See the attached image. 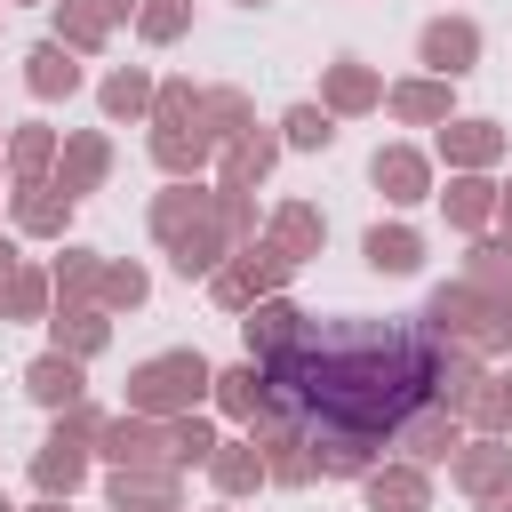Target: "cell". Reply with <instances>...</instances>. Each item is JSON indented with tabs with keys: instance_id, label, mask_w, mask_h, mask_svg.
I'll return each mask as SVG.
<instances>
[{
	"instance_id": "d6986e66",
	"label": "cell",
	"mask_w": 512,
	"mask_h": 512,
	"mask_svg": "<svg viewBox=\"0 0 512 512\" xmlns=\"http://www.w3.org/2000/svg\"><path fill=\"white\" fill-rule=\"evenodd\" d=\"M496 472H504V456H496V440H472V448L456 456V480H464L472 496H488V488H496Z\"/></svg>"
},
{
	"instance_id": "ac0fdd59",
	"label": "cell",
	"mask_w": 512,
	"mask_h": 512,
	"mask_svg": "<svg viewBox=\"0 0 512 512\" xmlns=\"http://www.w3.org/2000/svg\"><path fill=\"white\" fill-rule=\"evenodd\" d=\"M208 464H216V488H224V496H240V488L264 480V456H256V448H224V456H208Z\"/></svg>"
},
{
	"instance_id": "7c38bea8",
	"label": "cell",
	"mask_w": 512,
	"mask_h": 512,
	"mask_svg": "<svg viewBox=\"0 0 512 512\" xmlns=\"http://www.w3.org/2000/svg\"><path fill=\"white\" fill-rule=\"evenodd\" d=\"M24 80H32V96H72V88H80V64H72L64 40H48V48H32Z\"/></svg>"
},
{
	"instance_id": "f6af8a7d",
	"label": "cell",
	"mask_w": 512,
	"mask_h": 512,
	"mask_svg": "<svg viewBox=\"0 0 512 512\" xmlns=\"http://www.w3.org/2000/svg\"><path fill=\"white\" fill-rule=\"evenodd\" d=\"M0 512H8V496H0Z\"/></svg>"
},
{
	"instance_id": "836d02e7",
	"label": "cell",
	"mask_w": 512,
	"mask_h": 512,
	"mask_svg": "<svg viewBox=\"0 0 512 512\" xmlns=\"http://www.w3.org/2000/svg\"><path fill=\"white\" fill-rule=\"evenodd\" d=\"M208 120H216V136H240L248 104H240V96H208Z\"/></svg>"
},
{
	"instance_id": "5b68a950",
	"label": "cell",
	"mask_w": 512,
	"mask_h": 512,
	"mask_svg": "<svg viewBox=\"0 0 512 512\" xmlns=\"http://www.w3.org/2000/svg\"><path fill=\"white\" fill-rule=\"evenodd\" d=\"M24 392H32V400H48V408H72L88 384H80V360H72V352H48V360H32V368H24Z\"/></svg>"
},
{
	"instance_id": "ba28073f",
	"label": "cell",
	"mask_w": 512,
	"mask_h": 512,
	"mask_svg": "<svg viewBox=\"0 0 512 512\" xmlns=\"http://www.w3.org/2000/svg\"><path fill=\"white\" fill-rule=\"evenodd\" d=\"M472 56H480L472 24H424V64L432 72H472Z\"/></svg>"
},
{
	"instance_id": "b9f144b4",
	"label": "cell",
	"mask_w": 512,
	"mask_h": 512,
	"mask_svg": "<svg viewBox=\"0 0 512 512\" xmlns=\"http://www.w3.org/2000/svg\"><path fill=\"white\" fill-rule=\"evenodd\" d=\"M0 272H8V248H0Z\"/></svg>"
},
{
	"instance_id": "3957f363",
	"label": "cell",
	"mask_w": 512,
	"mask_h": 512,
	"mask_svg": "<svg viewBox=\"0 0 512 512\" xmlns=\"http://www.w3.org/2000/svg\"><path fill=\"white\" fill-rule=\"evenodd\" d=\"M288 264H296L288 248H240V264H224V272H216V296H224V304H256Z\"/></svg>"
},
{
	"instance_id": "8fae6325",
	"label": "cell",
	"mask_w": 512,
	"mask_h": 512,
	"mask_svg": "<svg viewBox=\"0 0 512 512\" xmlns=\"http://www.w3.org/2000/svg\"><path fill=\"white\" fill-rule=\"evenodd\" d=\"M112 504H120V512H168V504H176V488H168V472L120 464V480H112Z\"/></svg>"
},
{
	"instance_id": "6da1fadb",
	"label": "cell",
	"mask_w": 512,
	"mask_h": 512,
	"mask_svg": "<svg viewBox=\"0 0 512 512\" xmlns=\"http://www.w3.org/2000/svg\"><path fill=\"white\" fill-rule=\"evenodd\" d=\"M264 376H272V416L312 424V432L384 440L432 400L440 352L408 328H384V320H328L296 352L264 360Z\"/></svg>"
},
{
	"instance_id": "7bdbcfd3",
	"label": "cell",
	"mask_w": 512,
	"mask_h": 512,
	"mask_svg": "<svg viewBox=\"0 0 512 512\" xmlns=\"http://www.w3.org/2000/svg\"><path fill=\"white\" fill-rule=\"evenodd\" d=\"M240 8H264V0H240Z\"/></svg>"
},
{
	"instance_id": "74e56055",
	"label": "cell",
	"mask_w": 512,
	"mask_h": 512,
	"mask_svg": "<svg viewBox=\"0 0 512 512\" xmlns=\"http://www.w3.org/2000/svg\"><path fill=\"white\" fill-rule=\"evenodd\" d=\"M96 8H104V16H128V0H96Z\"/></svg>"
},
{
	"instance_id": "ffe728a7",
	"label": "cell",
	"mask_w": 512,
	"mask_h": 512,
	"mask_svg": "<svg viewBox=\"0 0 512 512\" xmlns=\"http://www.w3.org/2000/svg\"><path fill=\"white\" fill-rule=\"evenodd\" d=\"M328 104H336V112H360V104H376V80H368L360 64H336V72H328Z\"/></svg>"
},
{
	"instance_id": "8992f818",
	"label": "cell",
	"mask_w": 512,
	"mask_h": 512,
	"mask_svg": "<svg viewBox=\"0 0 512 512\" xmlns=\"http://www.w3.org/2000/svg\"><path fill=\"white\" fill-rule=\"evenodd\" d=\"M400 448H408L416 464H440V456L456 448V416H448V400H440V408H416V416L400 424Z\"/></svg>"
},
{
	"instance_id": "7a4b0ae2",
	"label": "cell",
	"mask_w": 512,
	"mask_h": 512,
	"mask_svg": "<svg viewBox=\"0 0 512 512\" xmlns=\"http://www.w3.org/2000/svg\"><path fill=\"white\" fill-rule=\"evenodd\" d=\"M208 384H216V376H208L200 352H160V360H144V368L128 376V400H136L144 416H160V408H192Z\"/></svg>"
},
{
	"instance_id": "7402d4cb",
	"label": "cell",
	"mask_w": 512,
	"mask_h": 512,
	"mask_svg": "<svg viewBox=\"0 0 512 512\" xmlns=\"http://www.w3.org/2000/svg\"><path fill=\"white\" fill-rule=\"evenodd\" d=\"M64 208H72V192H64V200H56V192H48V184H24V200H16V216H24V224H32V232H56V224H64Z\"/></svg>"
},
{
	"instance_id": "e575fe53",
	"label": "cell",
	"mask_w": 512,
	"mask_h": 512,
	"mask_svg": "<svg viewBox=\"0 0 512 512\" xmlns=\"http://www.w3.org/2000/svg\"><path fill=\"white\" fill-rule=\"evenodd\" d=\"M104 296H112V304H136V296H144V272H136V264L104 272Z\"/></svg>"
},
{
	"instance_id": "d4e9b609",
	"label": "cell",
	"mask_w": 512,
	"mask_h": 512,
	"mask_svg": "<svg viewBox=\"0 0 512 512\" xmlns=\"http://www.w3.org/2000/svg\"><path fill=\"white\" fill-rule=\"evenodd\" d=\"M96 344H104V320H96V312H64V320H56V352L80 360V352H96Z\"/></svg>"
},
{
	"instance_id": "d6a6232c",
	"label": "cell",
	"mask_w": 512,
	"mask_h": 512,
	"mask_svg": "<svg viewBox=\"0 0 512 512\" xmlns=\"http://www.w3.org/2000/svg\"><path fill=\"white\" fill-rule=\"evenodd\" d=\"M0 312H40V280H32V272H16V280L0 288Z\"/></svg>"
},
{
	"instance_id": "9c48e42d",
	"label": "cell",
	"mask_w": 512,
	"mask_h": 512,
	"mask_svg": "<svg viewBox=\"0 0 512 512\" xmlns=\"http://www.w3.org/2000/svg\"><path fill=\"white\" fill-rule=\"evenodd\" d=\"M216 384H224L216 400H224L232 416H248V424L272 416V376H264V360H248V368H232V376H216Z\"/></svg>"
},
{
	"instance_id": "e0dca14e",
	"label": "cell",
	"mask_w": 512,
	"mask_h": 512,
	"mask_svg": "<svg viewBox=\"0 0 512 512\" xmlns=\"http://www.w3.org/2000/svg\"><path fill=\"white\" fill-rule=\"evenodd\" d=\"M208 456H216V432H208L200 416L168 424V464H208Z\"/></svg>"
},
{
	"instance_id": "603a6c76",
	"label": "cell",
	"mask_w": 512,
	"mask_h": 512,
	"mask_svg": "<svg viewBox=\"0 0 512 512\" xmlns=\"http://www.w3.org/2000/svg\"><path fill=\"white\" fill-rule=\"evenodd\" d=\"M144 104H152L144 72H112V80H104V112H112V120H128V112H144Z\"/></svg>"
},
{
	"instance_id": "30bf717a",
	"label": "cell",
	"mask_w": 512,
	"mask_h": 512,
	"mask_svg": "<svg viewBox=\"0 0 512 512\" xmlns=\"http://www.w3.org/2000/svg\"><path fill=\"white\" fill-rule=\"evenodd\" d=\"M160 440H168V432H160V424H144V416L104 424V456H112V464H152V456H168Z\"/></svg>"
},
{
	"instance_id": "44dd1931",
	"label": "cell",
	"mask_w": 512,
	"mask_h": 512,
	"mask_svg": "<svg viewBox=\"0 0 512 512\" xmlns=\"http://www.w3.org/2000/svg\"><path fill=\"white\" fill-rule=\"evenodd\" d=\"M152 152H160V168H200V160H208V136H200V128H192V136H184V128H160Z\"/></svg>"
},
{
	"instance_id": "60d3db41",
	"label": "cell",
	"mask_w": 512,
	"mask_h": 512,
	"mask_svg": "<svg viewBox=\"0 0 512 512\" xmlns=\"http://www.w3.org/2000/svg\"><path fill=\"white\" fill-rule=\"evenodd\" d=\"M504 232H512V192H504Z\"/></svg>"
},
{
	"instance_id": "1f68e13d",
	"label": "cell",
	"mask_w": 512,
	"mask_h": 512,
	"mask_svg": "<svg viewBox=\"0 0 512 512\" xmlns=\"http://www.w3.org/2000/svg\"><path fill=\"white\" fill-rule=\"evenodd\" d=\"M136 24H144V40H176V32H184V0H152Z\"/></svg>"
},
{
	"instance_id": "4fadbf2b",
	"label": "cell",
	"mask_w": 512,
	"mask_h": 512,
	"mask_svg": "<svg viewBox=\"0 0 512 512\" xmlns=\"http://www.w3.org/2000/svg\"><path fill=\"white\" fill-rule=\"evenodd\" d=\"M368 264H376V272H416V264H424V240H416L408 224H376V232H368Z\"/></svg>"
},
{
	"instance_id": "4dcf8cb0",
	"label": "cell",
	"mask_w": 512,
	"mask_h": 512,
	"mask_svg": "<svg viewBox=\"0 0 512 512\" xmlns=\"http://www.w3.org/2000/svg\"><path fill=\"white\" fill-rule=\"evenodd\" d=\"M448 216H456V224H480V216H488V184H480V176H464V184L448 192Z\"/></svg>"
},
{
	"instance_id": "ee69618b",
	"label": "cell",
	"mask_w": 512,
	"mask_h": 512,
	"mask_svg": "<svg viewBox=\"0 0 512 512\" xmlns=\"http://www.w3.org/2000/svg\"><path fill=\"white\" fill-rule=\"evenodd\" d=\"M40 512H64V504H40Z\"/></svg>"
},
{
	"instance_id": "83f0119b",
	"label": "cell",
	"mask_w": 512,
	"mask_h": 512,
	"mask_svg": "<svg viewBox=\"0 0 512 512\" xmlns=\"http://www.w3.org/2000/svg\"><path fill=\"white\" fill-rule=\"evenodd\" d=\"M104 24H112V16H104L96 0H80V8H64V48H96V40H104Z\"/></svg>"
},
{
	"instance_id": "8d00e7d4",
	"label": "cell",
	"mask_w": 512,
	"mask_h": 512,
	"mask_svg": "<svg viewBox=\"0 0 512 512\" xmlns=\"http://www.w3.org/2000/svg\"><path fill=\"white\" fill-rule=\"evenodd\" d=\"M40 160H48V136H40V128H24V136H16V168H24V176H32V168H40Z\"/></svg>"
},
{
	"instance_id": "5bb4252c",
	"label": "cell",
	"mask_w": 512,
	"mask_h": 512,
	"mask_svg": "<svg viewBox=\"0 0 512 512\" xmlns=\"http://www.w3.org/2000/svg\"><path fill=\"white\" fill-rule=\"evenodd\" d=\"M376 512H424V472H368Z\"/></svg>"
},
{
	"instance_id": "4316f807",
	"label": "cell",
	"mask_w": 512,
	"mask_h": 512,
	"mask_svg": "<svg viewBox=\"0 0 512 512\" xmlns=\"http://www.w3.org/2000/svg\"><path fill=\"white\" fill-rule=\"evenodd\" d=\"M280 128H288V144H304V152H320V144H328V136H336V128H328V112H320V104H296V112H288V120H280Z\"/></svg>"
},
{
	"instance_id": "52a82bcc",
	"label": "cell",
	"mask_w": 512,
	"mask_h": 512,
	"mask_svg": "<svg viewBox=\"0 0 512 512\" xmlns=\"http://www.w3.org/2000/svg\"><path fill=\"white\" fill-rule=\"evenodd\" d=\"M80 472H88V448H80L72 432H56V440L32 456V480H40L48 496H72V488H80Z\"/></svg>"
},
{
	"instance_id": "d590c367",
	"label": "cell",
	"mask_w": 512,
	"mask_h": 512,
	"mask_svg": "<svg viewBox=\"0 0 512 512\" xmlns=\"http://www.w3.org/2000/svg\"><path fill=\"white\" fill-rule=\"evenodd\" d=\"M504 264H512V248H496V240H480V248H472V280H496Z\"/></svg>"
},
{
	"instance_id": "2e32d148",
	"label": "cell",
	"mask_w": 512,
	"mask_h": 512,
	"mask_svg": "<svg viewBox=\"0 0 512 512\" xmlns=\"http://www.w3.org/2000/svg\"><path fill=\"white\" fill-rule=\"evenodd\" d=\"M272 168V136H232V160H224V184L240 192V184H256Z\"/></svg>"
},
{
	"instance_id": "ab89813d",
	"label": "cell",
	"mask_w": 512,
	"mask_h": 512,
	"mask_svg": "<svg viewBox=\"0 0 512 512\" xmlns=\"http://www.w3.org/2000/svg\"><path fill=\"white\" fill-rule=\"evenodd\" d=\"M488 512H512V496H488Z\"/></svg>"
},
{
	"instance_id": "9a60e30c",
	"label": "cell",
	"mask_w": 512,
	"mask_h": 512,
	"mask_svg": "<svg viewBox=\"0 0 512 512\" xmlns=\"http://www.w3.org/2000/svg\"><path fill=\"white\" fill-rule=\"evenodd\" d=\"M376 184H384V200H424V160L416 152H376Z\"/></svg>"
},
{
	"instance_id": "f546056e",
	"label": "cell",
	"mask_w": 512,
	"mask_h": 512,
	"mask_svg": "<svg viewBox=\"0 0 512 512\" xmlns=\"http://www.w3.org/2000/svg\"><path fill=\"white\" fill-rule=\"evenodd\" d=\"M320 232H328V224H320L312 208H288V216H280V248H288V256H304V248H320Z\"/></svg>"
},
{
	"instance_id": "484cf974",
	"label": "cell",
	"mask_w": 512,
	"mask_h": 512,
	"mask_svg": "<svg viewBox=\"0 0 512 512\" xmlns=\"http://www.w3.org/2000/svg\"><path fill=\"white\" fill-rule=\"evenodd\" d=\"M392 112H400V120H440V112H448V96H440V88H424V80H408V88H392Z\"/></svg>"
},
{
	"instance_id": "f35d334b",
	"label": "cell",
	"mask_w": 512,
	"mask_h": 512,
	"mask_svg": "<svg viewBox=\"0 0 512 512\" xmlns=\"http://www.w3.org/2000/svg\"><path fill=\"white\" fill-rule=\"evenodd\" d=\"M496 400H504V416H512V376H504V384H496Z\"/></svg>"
},
{
	"instance_id": "cb8c5ba5",
	"label": "cell",
	"mask_w": 512,
	"mask_h": 512,
	"mask_svg": "<svg viewBox=\"0 0 512 512\" xmlns=\"http://www.w3.org/2000/svg\"><path fill=\"white\" fill-rule=\"evenodd\" d=\"M448 160H496V128L488 120H456L448 128Z\"/></svg>"
},
{
	"instance_id": "f1b7e54d",
	"label": "cell",
	"mask_w": 512,
	"mask_h": 512,
	"mask_svg": "<svg viewBox=\"0 0 512 512\" xmlns=\"http://www.w3.org/2000/svg\"><path fill=\"white\" fill-rule=\"evenodd\" d=\"M96 176H104V144H96V136H80V144H72V160H64V192H80V184H96Z\"/></svg>"
},
{
	"instance_id": "277c9868",
	"label": "cell",
	"mask_w": 512,
	"mask_h": 512,
	"mask_svg": "<svg viewBox=\"0 0 512 512\" xmlns=\"http://www.w3.org/2000/svg\"><path fill=\"white\" fill-rule=\"evenodd\" d=\"M304 336H312V328H304V312L272 296V304H256V320H248V360H280V352H296Z\"/></svg>"
}]
</instances>
